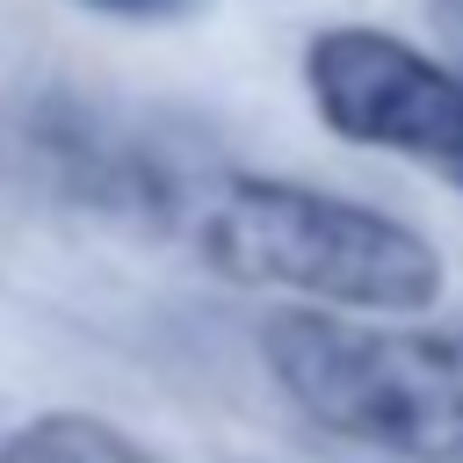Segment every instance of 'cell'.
Instances as JSON below:
<instances>
[{"label":"cell","mask_w":463,"mask_h":463,"mask_svg":"<svg viewBox=\"0 0 463 463\" xmlns=\"http://www.w3.org/2000/svg\"><path fill=\"white\" fill-rule=\"evenodd\" d=\"M174 224L210 275L239 289H275L318 311L420 318L449 282L441 246L405 217L333 188L282 181V174L203 166L181 181Z\"/></svg>","instance_id":"obj_1"},{"label":"cell","mask_w":463,"mask_h":463,"mask_svg":"<svg viewBox=\"0 0 463 463\" xmlns=\"http://www.w3.org/2000/svg\"><path fill=\"white\" fill-rule=\"evenodd\" d=\"M260 362L318 434L391 463H463V326L289 304L260 318Z\"/></svg>","instance_id":"obj_2"},{"label":"cell","mask_w":463,"mask_h":463,"mask_svg":"<svg viewBox=\"0 0 463 463\" xmlns=\"http://www.w3.org/2000/svg\"><path fill=\"white\" fill-rule=\"evenodd\" d=\"M311 116L362 152H391L449 188H463V72L391 29L326 22L304 43Z\"/></svg>","instance_id":"obj_3"},{"label":"cell","mask_w":463,"mask_h":463,"mask_svg":"<svg viewBox=\"0 0 463 463\" xmlns=\"http://www.w3.org/2000/svg\"><path fill=\"white\" fill-rule=\"evenodd\" d=\"M0 463H166L159 449H145L130 427L80 412V405H51L36 420H22L0 441Z\"/></svg>","instance_id":"obj_4"},{"label":"cell","mask_w":463,"mask_h":463,"mask_svg":"<svg viewBox=\"0 0 463 463\" xmlns=\"http://www.w3.org/2000/svg\"><path fill=\"white\" fill-rule=\"evenodd\" d=\"M94 14H116V22H181L195 0H80Z\"/></svg>","instance_id":"obj_5"},{"label":"cell","mask_w":463,"mask_h":463,"mask_svg":"<svg viewBox=\"0 0 463 463\" xmlns=\"http://www.w3.org/2000/svg\"><path fill=\"white\" fill-rule=\"evenodd\" d=\"M427 14H434V43H441V58L463 72V0H427Z\"/></svg>","instance_id":"obj_6"}]
</instances>
